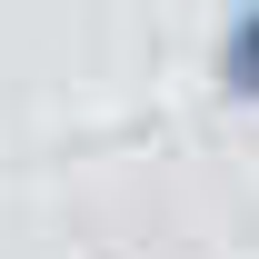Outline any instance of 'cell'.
<instances>
[{
  "instance_id": "cell-1",
  "label": "cell",
  "mask_w": 259,
  "mask_h": 259,
  "mask_svg": "<svg viewBox=\"0 0 259 259\" xmlns=\"http://www.w3.org/2000/svg\"><path fill=\"white\" fill-rule=\"evenodd\" d=\"M209 90L220 110H259V0H229L209 30Z\"/></svg>"
}]
</instances>
